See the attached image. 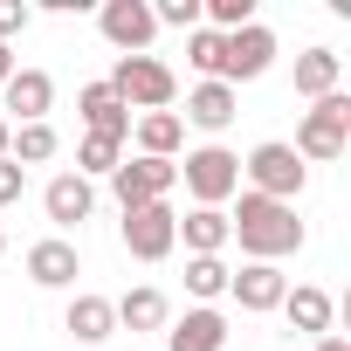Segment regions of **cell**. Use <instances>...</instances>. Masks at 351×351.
Returning <instances> with one entry per match:
<instances>
[{
	"label": "cell",
	"mask_w": 351,
	"mask_h": 351,
	"mask_svg": "<svg viewBox=\"0 0 351 351\" xmlns=\"http://www.w3.org/2000/svg\"><path fill=\"white\" fill-rule=\"evenodd\" d=\"M228 241H241V255H248V262H282V255H296V248H303V221H296V207H282V200L234 193Z\"/></svg>",
	"instance_id": "6da1fadb"
},
{
	"label": "cell",
	"mask_w": 351,
	"mask_h": 351,
	"mask_svg": "<svg viewBox=\"0 0 351 351\" xmlns=\"http://www.w3.org/2000/svg\"><path fill=\"white\" fill-rule=\"evenodd\" d=\"M241 180H248V193H262V200H282V207H296V193L310 186V165L289 152V138H262L248 158H241Z\"/></svg>",
	"instance_id": "7a4b0ae2"
},
{
	"label": "cell",
	"mask_w": 351,
	"mask_h": 351,
	"mask_svg": "<svg viewBox=\"0 0 351 351\" xmlns=\"http://www.w3.org/2000/svg\"><path fill=\"white\" fill-rule=\"evenodd\" d=\"M344 145H351V97L330 90V97H317V104L303 110L289 152H296L303 165H330V158H344Z\"/></svg>",
	"instance_id": "3957f363"
},
{
	"label": "cell",
	"mask_w": 351,
	"mask_h": 351,
	"mask_svg": "<svg viewBox=\"0 0 351 351\" xmlns=\"http://www.w3.org/2000/svg\"><path fill=\"white\" fill-rule=\"evenodd\" d=\"M104 83L124 97L131 117H145V110H172V104H180V76H172L158 56H117V69H110Z\"/></svg>",
	"instance_id": "277c9868"
},
{
	"label": "cell",
	"mask_w": 351,
	"mask_h": 351,
	"mask_svg": "<svg viewBox=\"0 0 351 351\" xmlns=\"http://www.w3.org/2000/svg\"><path fill=\"white\" fill-rule=\"evenodd\" d=\"M180 180H186L193 207H228V200L241 193V152H228V145H193V152H180Z\"/></svg>",
	"instance_id": "5b68a950"
},
{
	"label": "cell",
	"mask_w": 351,
	"mask_h": 351,
	"mask_svg": "<svg viewBox=\"0 0 351 351\" xmlns=\"http://www.w3.org/2000/svg\"><path fill=\"white\" fill-rule=\"evenodd\" d=\"M117 234H124V255H131V262H165L172 248H180V207H172V200H152V207L124 214Z\"/></svg>",
	"instance_id": "8992f818"
},
{
	"label": "cell",
	"mask_w": 351,
	"mask_h": 351,
	"mask_svg": "<svg viewBox=\"0 0 351 351\" xmlns=\"http://www.w3.org/2000/svg\"><path fill=\"white\" fill-rule=\"evenodd\" d=\"M180 186V158H124L110 172V193H117V214H138L152 200H172Z\"/></svg>",
	"instance_id": "52a82bcc"
},
{
	"label": "cell",
	"mask_w": 351,
	"mask_h": 351,
	"mask_svg": "<svg viewBox=\"0 0 351 351\" xmlns=\"http://www.w3.org/2000/svg\"><path fill=\"white\" fill-rule=\"evenodd\" d=\"M269 69H276V28L248 21V28L221 35V83H228V90H241V83H255V76H269Z\"/></svg>",
	"instance_id": "ba28073f"
},
{
	"label": "cell",
	"mask_w": 351,
	"mask_h": 351,
	"mask_svg": "<svg viewBox=\"0 0 351 351\" xmlns=\"http://www.w3.org/2000/svg\"><path fill=\"white\" fill-rule=\"evenodd\" d=\"M97 28L117 56H152L158 42V21H152V0H104L97 8Z\"/></svg>",
	"instance_id": "9c48e42d"
},
{
	"label": "cell",
	"mask_w": 351,
	"mask_h": 351,
	"mask_svg": "<svg viewBox=\"0 0 351 351\" xmlns=\"http://www.w3.org/2000/svg\"><path fill=\"white\" fill-rule=\"evenodd\" d=\"M228 296H234L248 317H269V310H282L289 276H282V262H241V269H228Z\"/></svg>",
	"instance_id": "30bf717a"
},
{
	"label": "cell",
	"mask_w": 351,
	"mask_h": 351,
	"mask_svg": "<svg viewBox=\"0 0 351 351\" xmlns=\"http://www.w3.org/2000/svg\"><path fill=\"white\" fill-rule=\"evenodd\" d=\"M0 110H8V124H49V110H56V76H49V69H14L8 83H0Z\"/></svg>",
	"instance_id": "8fae6325"
},
{
	"label": "cell",
	"mask_w": 351,
	"mask_h": 351,
	"mask_svg": "<svg viewBox=\"0 0 351 351\" xmlns=\"http://www.w3.org/2000/svg\"><path fill=\"white\" fill-rule=\"evenodd\" d=\"M21 269H28V282H35V289H76L83 255H76V241H69V234H49V241H35V248L21 255Z\"/></svg>",
	"instance_id": "7c38bea8"
},
{
	"label": "cell",
	"mask_w": 351,
	"mask_h": 351,
	"mask_svg": "<svg viewBox=\"0 0 351 351\" xmlns=\"http://www.w3.org/2000/svg\"><path fill=\"white\" fill-rule=\"evenodd\" d=\"M42 214L56 221V234H69V228H83L97 214V186L83 180V172H56V180L42 186Z\"/></svg>",
	"instance_id": "4fadbf2b"
},
{
	"label": "cell",
	"mask_w": 351,
	"mask_h": 351,
	"mask_svg": "<svg viewBox=\"0 0 351 351\" xmlns=\"http://www.w3.org/2000/svg\"><path fill=\"white\" fill-rule=\"evenodd\" d=\"M76 117H83V131L131 145V110H124V97H117L110 83H83V90H76Z\"/></svg>",
	"instance_id": "5bb4252c"
},
{
	"label": "cell",
	"mask_w": 351,
	"mask_h": 351,
	"mask_svg": "<svg viewBox=\"0 0 351 351\" xmlns=\"http://www.w3.org/2000/svg\"><path fill=\"white\" fill-rule=\"evenodd\" d=\"M241 117V90H228V83H193L186 90V131H207V138H221L228 124Z\"/></svg>",
	"instance_id": "9a60e30c"
},
{
	"label": "cell",
	"mask_w": 351,
	"mask_h": 351,
	"mask_svg": "<svg viewBox=\"0 0 351 351\" xmlns=\"http://www.w3.org/2000/svg\"><path fill=\"white\" fill-rule=\"evenodd\" d=\"M165 351H228V317L214 303H193L186 317L165 324Z\"/></svg>",
	"instance_id": "2e32d148"
},
{
	"label": "cell",
	"mask_w": 351,
	"mask_h": 351,
	"mask_svg": "<svg viewBox=\"0 0 351 351\" xmlns=\"http://www.w3.org/2000/svg\"><path fill=\"white\" fill-rule=\"evenodd\" d=\"M131 138H138V158H180V152H186L180 110H145V117H131Z\"/></svg>",
	"instance_id": "e0dca14e"
},
{
	"label": "cell",
	"mask_w": 351,
	"mask_h": 351,
	"mask_svg": "<svg viewBox=\"0 0 351 351\" xmlns=\"http://www.w3.org/2000/svg\"><path fill=\"white\" fill-rule=\"evenodd\" d=\"M330 90H344V56L317 42V49H303V56H296V97H303V104H317V97H330Z\"/></svg>",
	"instance_id": "ac0fdd59"
},
{
	"label": "cell",
	"mask_w": 351,
	"mask_h": 351,
	"mask_svg": "<svg viewBox=\"0 0 351 351\" xmlns=\"http://www.w3.org/2000/svg\"><path fill=\"white\" fill-rule=\"evenodd\" d=\"M110 310H117V330H165V324H172V303H165V289H152V282L110 296Z\"/></svg>",
	"instance_id": "d6986e66"
},
{
	"label": "cell",
	"mask_w": 351,
	"mask_h": 351,
	"mask_svg": "<svg viewBox=\"0 0 351 351\" xmlns=\"http://www.w3.org/2000/svg\"><path fill=\"white\" fill-rule=\"evenodd\" d=\"M62 330H69L76 344H104V337L117 330V310H110V296H90V289H76V296H69V310H62Z\"/></svg>",
	"instance_id": "ffe728a7"
},
{
	"label": "cell",
	"mask_w": 351,
	"mask_h": 351,
	"mask_svg": "<svg viewBox=\"0 0 351 351\" xmlns=\"http://www.w3.org/2000/svg\"><path fill=\"white\" fill-rule=\"evenodd\" d=\"M282 317H289V330H310V337H330V317H337V303L317 289V282H296L289 296H282Z\"/></svg>",
	"instance_id": "44dd1931"
},
{
	"label": "cell",
	"mask_w": 351,
	"mask_h": 351,
	"mask_svg": "<svg viewBox=\"0 0 351 351\" xmlns=\"http://www.w3.org/2000/svg\"><path fill=\"white\" fill-rule=\"evenodd\" d=\"M180 241H186V255H221L228 248V207H186Z\"/></svg>",
	"instance_id": "7402d4cb"
},
{
	"label": "cell",
	"mask_w": 351,
	"mask_h": 351,
	"mask_svg": "<svg viewBox=\"0 0 351 351\" xmlns=\"http://www.w3.org/2000/svg\"><path fill=\"white\" fill-rule=\"evenodd\" d=\"M62 152V138H56V124H14V145H8V158L28 172V165H49Z\"/></svg>",
	"instance_id": "603a6c76"
},
{
	"label": "cell",
	"mask_w": 351,
	"mask_h": 351,
	"mask_svg": "<svg viewBox=\"0 0 351 351\" xmlns=\"http://www.w3.org/2000/svg\"><path fill=\"white\" fill-rule=\"evenodd\" d=\"M117 165H124V145H117V138L83 131V145H76V172H83V180H110Z\"/></svg>",
	"instance_id": "cb8c5ba5"
},
{
	"label": "cell",
	"mask_w": 351,
	"mask_h": 351,
	"mask_svg": "<svg viewBox=\"0 0 351 351\" xmlns=\"http://www.w3.org/2000/svg\"><path fill=\"white\" fill-rule=\"evenodd\" d=\"M186 296H200V303L228 296V262L221 255H186Z\"/></svg>",
	"instance_id": "d4e9b609"
},
{
	"label": "cell",
	"mask_w": 351,
	"mask_h": 351,
	"mask_svg": "<svg viewBox=\"0 0 351 351\" xmlns=\"http://www.w3.org/2000/svg\"><path fill=\"white\" fill-rule=\"evenodd\" d=\"M186 62L200 69V83H221V35L214 28H193L186 35Z\"/></svg>",
	"instance_id": "484cf974"
},
{
	"label": "cell",
	"mask_w": 351,
	"mask_h": 351,
	"mask_svg": "<svg viewBox=\"0 0 351 351\" xmlns=\"http://www.w3.org/2000/svg\"><path fill=\"white\" fill-rule=\"evenodd\" d=\"M152 21H158V28H186V35H193V28H200V0H152Z\"/></svg>",
	"instance_id": "4316f807"
},
{
	"label": "cell",
	"mask_w": 351,
	"mask_h": 351,
	"mask_svg": "<svg viewBox=\"0 0 351 351\" xmlns=\"http://www.w3.org/2000/svg\"><path fill=\"white\" fill-rule=\"evenodd\" d=\"M28 21H35L28 0H0V42H8V49H14V35H28Z\"/></svg>",
	"instance_id": "83f0119b"
},
{
	"label": "cell",
	"mask_w": 351,
	"mask_h": 351,
	"mask_svg": "<svg viewBox=\"0 0 351 351\" xmlns=\"http://www.w3.org/2000/svg\"><path fill=\"white\" fill-rule=\"evenodd\" d=\"M21 186H28V172H21L14 158H0V207H14V200H21Z\"/></svg>",
	"instance_id": "f1b7e54d"
},
{
	"label": "cell",
	"mask_w": 351,
	"mask_h": 351,
	"mask_svg": "<svg viewBox=\"0 0 351 351\" xmlns=\"http://www.w3.org/2000/svg\"><path fill=\"white\" fill-rule=\"evenodd\" d=\"M8 76H14V49H8V42H0V83H8Z\"/></svg>",
	"instance_id": "f546056e"
},
{
	"label": "cell",
	"mask_w": 351,
	"mask_h": 351,
	"mask_svg": "<svg viewBox=\"0 0 351 351\" xmlns=\"http://www.w3.org/2000/svg\"><path fill=\"white\" fill-rule=\"evenodd\" d=\"M310 351H351V344H344V337H317Z\"/></svg>",
	"instance_id": "4dcf8cb0"
},
{
	"label": "cell",
	"mask_w": 351,
	"mask_h": 351,
	"mask_svg": "<svg viewBox=\"0 0 351 351\" xmlns=\"http://www.w3.org/2000/svg\"><path fill=\"white\" fill-rule=\"evenodd\" d=\"M8 145H14V124H8V117H0V158H8Z\"/></svg>",
	"instance_id": "1f68e13d"
},
{
	"label": "cell",
	"mask_w": 351,
	"mask_h": 351,
	"mask_svg": "<svg viewBox=\"0 0 351 351\" xmlns=\"http://www.w3.org/2000/svg\"><path fill=\"white\" fill-rule=\"evenodd\" d=\"M0 255H8V228H0Z\"/></svg>",
	"instance_id": "d6a6232c"
}]
</instances>
